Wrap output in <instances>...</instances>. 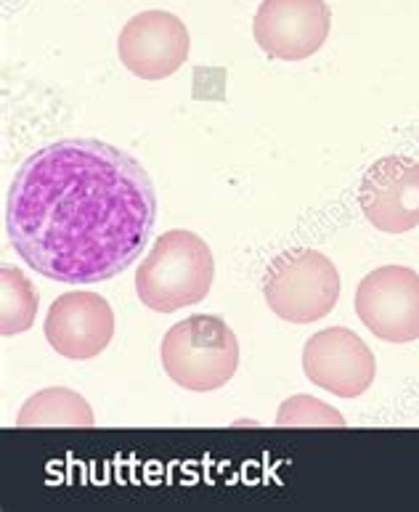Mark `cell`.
<instances>
[{"instance_id": "obj_3", "label": "cell", "mask_w": 419, "mask_h": 512, "mask_svg": "<svg viewBox=\"0 0 419 512\" xmlns=\"http://www.w3.org/2000/svg\"><path fill=\"white\" fill-rule=\"evenodd\" d=\"M160 359L173 383L194 393H207L223 388L237 375L239 340L223 319L197 314L165 332Z\"/></svg>"}, {"instance_id": "obj_4", "label": "cell", "mask_w": 419, "mask_h": 512, "mask_svg": "<svg viewBox=\"0 0 419 512\" xmlns=\"http://www.w3.org/2000/svg\"><path fill=\"white\" fill-rule=\"evenodd\" d=\"M263 298L279 319L311 324L332 314L340 300V274L319 250H290L274 258L263 279Z\"/></svg>"}, {"instance_id": "obj_1", "label": "cell", "mask_w": 419, "mask_h": 512, "mask_svg": "<svg viewBox=\"0 0 419 512\" xmlns=\"http://www.w3.org/2000/svg\"><path fill=\"white\" fill-rule=\"evenodd\" d=\"M157 221L152 178L128 152L96 138L43 146L16 170L6 234L40 276L99 284L122 274Z\"/></svg>"}, {"instance_id": "obj_10", "label": "cell", "mask_w": 419, "mask_h": 512, "mask_svg": "<svg viewBox=\"0 0 419 512\" xmlns=\"http://www.w3.org/2000/svg\"><path fill=\"white\" fill-rule=\"evenodd\" d=\"M43 332L59 356L69 361H88L112 343L115 311L96 292H64L48 308Z\"/></svg>"}, {"instance_id": "obj_11", "label": "cell", "mask_w": 419, "mask_h": 512, "mask_svg": "<svg viewBox=\"0 0 419 512\" xmlns=\"http://www.w3.org/2000/svg\"><path fill=\"white\" fill-rule=\"evenodd\" d=\"M91 404L77 390L46 388L24 401L16 428H93Z\"/></svg>"}, {"instance_id": "obj_12", "label": "cell", "mask_w": 419, "mask_h": 512, "mask_svg": "<svg viewBox=\"0 0 419 512\" xmlns=\"http://www.w3.org/2000/svg\"><path fill=\"white\" fill-rule=\"evenodd\" d=\"M38 303V290L24 276V271L11 266L0 268V332L3 337L27 332L38 314Z\"/></svg>"}, {"instance_id": "obj_6", "label": "cell", "mask_w": 419, "mask_h": 512, "mask_svg": "<svg viewBox=\"0 0 419 512\" xmlns=\"http://www.w3.org/2000/svg\"><path fill=\"white\" fill-rule=\"evenodd\" d=\"M329 24L332 14L324 0H263L252 32L271 59L303 62L327 43Z\"/></svg>"}, {"instance_id": "obj_9", "label": "cell", "mask_w": 419, "mask_h": 512, "mask_svg": "<svg viewBox=\"0 0 419 512\" xmlns=\"http://www.w3.org/2000/svg\"><path fill=\"white\" fill-rule=\"evenodd\" d=\"M361 213L382 234H406L419 226V162L406 154L382 157L359 186Z\"/></svg>"}, {"instance_id": "obj_13", "label": "cell", "mask_w": 419, "mask_h": 512, "mask_svg": "<svg viewBox=\"0 0 419 512\" xmlns=\"http://www.w3.org/2000/svg\"><path fill=\"white\" fill-rule=\"evenodd\" d=\"M276 425L282 428H345V417L313 396L287 398L276 414Z\"/></svg>"}, {"instance_id": "obj_8", "label": "cell", "mask_w": 419, "mask_h": 512, "mask_svg": "<svg viewBox=\"0 0 419 512\" xmlns=\"http://www.w3.org/2000/svg\"><path fill=\"white\" fill-rule=\"evenodd\" d=\"M303 372L332 396L356 398L372 388L377 361L369 345L345 327L321 329L303 348Z\"/></svg>"}, {"instance_id": "obj_5", "label": "cell", "mask_w": 419, "mask_h": 512, "mask_svg": "<svg viewBox=\"0 0 419 512\" xmlns=\"http://www.w3.org/2000/svg\"><path fill=\"white\" fill-rule=\"evenodd\" d=\"M356 314L385 343L419 340V274L406 266H382L361 279Z\"/></svg>"}, {"instance_id": "obj_7", "label": "cell", "mask_w": 419, "mask_h": 512, "mask_svg": "<svg viewBox=\"0 0 419 512\" xmlns=\"http://www.w3.org/2000/svg\"><path fill=\"white\" fill-rule=\"evenodd\" d=\"M189 30L170 11H141L122 27L117 54L130 75L162 80L176 75L189 59Z\"/></svg>"}, {"instance_id": "obj_2", "label": "cell", "mask_w": 419, "mask_h": 512, "mask_svg": "<svg viewBox=\"0 0 419 512\" xmlns=\"http://www.w3.org/2000/svg\"><path fill=\"white\" fill-rule=\"evenodd\" d=\"M215 279L213 250L194 231L173 229L154 239L136 274L138 300L157 314H173L207 298Z\"/></svg>"}]
</instances>
